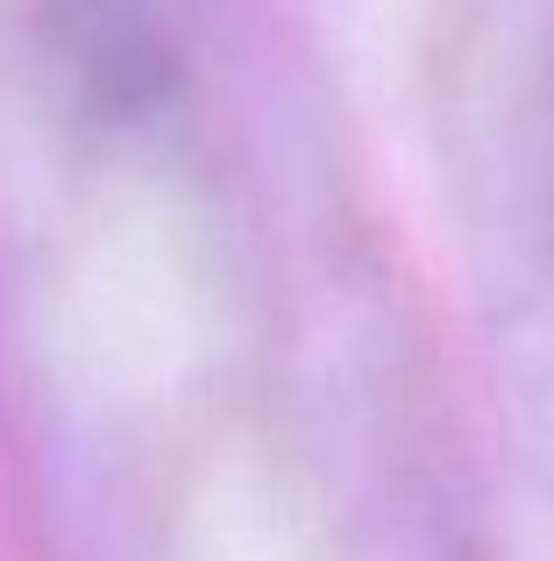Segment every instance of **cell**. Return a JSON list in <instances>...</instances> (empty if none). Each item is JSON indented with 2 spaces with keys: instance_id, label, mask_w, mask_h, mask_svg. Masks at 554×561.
Returning a JSON list of instances; mask_svg holds the SVG:
<instances>
[{
  "instance_id": "cell-1",
  "label": "cell",
  "mask_w": 554,
  "mask_h": 561,
  "mask_svg": "<svg viewBox=\"0 0 554 561\" xmlns=\"http://www.w3.org/2000/svg\"><path fill=\"white\" fill-rule=\"evenodd\" d=\"M505 271L490 363H498V420L519 469L554 497V85H541L519 136V185L505 220Z\"/></svg>"
}]
</instances>
